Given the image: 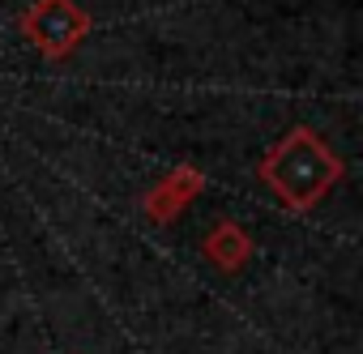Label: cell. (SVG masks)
<instances>
[{
    "label": "cell",
    "mask_w": 363,
    "mask_h": 354,
    "mask_svg": "<svg viewBox=\"0 0 363 354\" xmlns=\"http://www.w3.org/2000/svg\"><path fill=\"white\" fill-rule=\"evenodd\" d=\"M22 30L43 56H69L90 35V13L77 0H35L22 13Z\"/></svg>",
    "instance_id": "obj_2"
},
{
    "label": "cell",
    "mask_w": 363,
    "mask_h": 354,
    "mask_svg": "<svg viewBox=\"0 0 363 354\" xmlns=\"http://www.w3.org/2000/svg\"><path fill=\"white\" fill-rule=\"evenodd\" d=\"M261 180L291 205V210H312L337 180H342V162L337 154L312 132L295 128L286 132L261 162Z\"/></svg>",
    "instance_id": "obj_1"
},
{
    "label": "cell",
    "mask_w": 363,
    "mask_h": 354,
    "mask_svg": "<svg viewBox=\"0 0 363 354\" xmlns=\"http://www.w3.org/2000/svg\"><path fill=\"white\" fill-rule=\"evenodd\" d=\"M197 188H201V175H197V171H193V175H189V171L171 175V184H162V188L150 197V214H154V218H162V222H167V218H175L179 201H184V197H193Z\"/></svg>",
    "instance_id": "obj_4"
},
{
    "label": "cell",
    "mask_w": 363,
    "mask_h": 354,
    "mask_svg": "<svg viewBox=\"0 0 363 354\" xmlns=\"http://www.w3.org/2000/svg\"><path fill=\"white\" fill-rule=\"evenodd\" d=\"M206 252H210L214 265H223V269H240V265L248 261L252 244H248V235H244L235 222H227V227H218V231L206 239Z\"/></svg>",
    "instance_id": "obj_3"
}]
</instances>
